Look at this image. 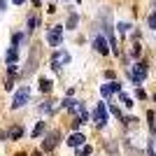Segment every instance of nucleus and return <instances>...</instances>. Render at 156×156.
I'll return each mask as SVG.
<instances>
[{"label": "nucleus", "instance_id": "423d86ee", "mask_svg": "<svg viewBox=\"0 0 156 156\" xmlns=\"http://www.w3.org/2000/svg\"><path fill=\"white\" fill-rule=\"evenodd\" d=\"M144 77H147V65H144V63H135V65H133V70H130V79H133L135 84H140Z\"/></svg>", "mask_w": 156, "mask_h": 156}, {"label": "nucleus", "instance_id": "f03ea898", "mask_svg": "<svg viewBox=\"0 0 156 156\" xmlns=\"http://www.w3.org/2000/svg\"><path fill=\"white\" fill-rule=\"evenodd\" d=\"M28 100H30V89H28V86H21L19 91L14 93V98H12V110H19V107H23Z\"/></svg>", "mask_w": 156, "mask_h": 156}, {"label": "nucleus", "instance_id": "9b49d317", "mask_svg": "<svg viewBox=\"0 0 156 156\" xmlns=\"http://www.w3.org/2000/svg\"><path fill=\"white\" fill-rule=\"evenodd\" d=\"M40 91H42V93H49V91H51V79H47V77L40 79Z\"/></svg>", "mask_w": 156, "mask_h": 156}, {"label": "nucleus", "instance_id": "393cba45", "mask_svg": "<svg viewBox=\"0 0 156 156\" xmlns=\"http://www.w3.org/2000/svg\"><path fill=\"white\" fill-rule=\"evenodd\" d=\"M147 156H156V154H154V147H151V144L147 147Z\"/></svg>", "mask_w": 156, "mask_h": 156}, {"label": "nucleus", "instance_id": "b1692460", "mask_svg": "<svg viewBox=\"0 0 156 156\" xmlns=\"http://www.w3.org/2000/svg\"><path fill=\"white\" fill-rule=\"evenodd\" d=\"M110 112H112V114H114V117H119V119H124V117H121V112H119L117 107H110Z\"/></svg>", "mask_w": 156, "mask_h": 156}, {"label": "nucleus", "instance_id": "6e6552de", "mask_svg": "<svg viewBox=\"0 0 156 156\" xmlns=\"http://www.w3.org/2000/svg\"><path fill=\"white\" fill-rule=\"evenodd\" d=\"M100 93H103L105 98L112 96V93H121V84H119V82H110V84H103V86H100Z\"/></svg>", "mask_w": 156, "mask_h": 156}, {"label": "nucleus", "instance_id": "f257e3e1", "mask_svg": "<svg viewBox=\"0 0 156 156\" xmlns=\"http://www.w3.org/2000/svg\"><path fill=\"white\" fill-rule=\"evenodd\" d=\"M63 107H65V110H70L72 114H75V121H77V124H86V121H89V112H86L84 103L65 98V100H63Z\"/></svg>", "mask_w": 156, "mask_h": 156}, {"label": "nucleus", "instance_id": "9d476101", "mask_svg": "<svg viewBox=\"0 0 156 156\" xmlns=\"http://www.w3.org/2000/svg\"><path fill=\"white\" fill-rule=\"evenodd\" d=\"M84 142H86V137L82 135V133H72V135H68V147H82Z\"/></svg>", "mask_w": 156, "mask_h": 156}, {"label": "nucleus", "instance_id": "ddd939ff", "mask_svg": "<svg viewBox=\"0 0 156 156\" xmlns=\"http://www.w3.org/2000/svg\"><path fill=\"white\" fill-rule=\"evenodd\" d=\"M44 130H47V124H44V121H40V124L35 126V130H33V137H40Z\"/></svg>", "mask_w": 156, "mask_h": 156}, {"label": "nucleus", "instance_id": "4468645a", "mask_svg": "<svg viewBox=\"0 0 156 156\" xmlns=\"http://www.w3.org/2000/svg\"><path fill=\"white\" fill-rule=\"evenodd\" d=\"M77 156H91V147H89V144H82L77 149Z\"/></svg>", "mask_w": 156, "mask_h": 156}, {"label": "nucleus", "instance_id": "20e7f679", "mask_svg": "<svg viewBox=\"0 0 156 156\" xmlns=\"http://www.w3.org/2000/svg\"><path fill=\"white\" fill-rule=\"evenodd\" d=\"M47 42H49V47H61V42H63V28H61V26L49 28V33H47Z\"/></svg>", "mask_w": 156, "mask_h": 156}, {"label": "nucleus", "instance_id": "5701e85b", "mask_svg": "<svg viewBox=\"0 0 156 156\" xmlns=\"http://www.w3.org/2000/svg\"><path fill=\"white\" fill-rule=\"evenodd\" d=\"M135 96H137V98H140V100H144V98H147V93H144V91H142V89H137V91H135Z\"/></svg>", "mask_w": 156, "mask_h": 156}, {"label": "nucleus", "instance_id": "7ed1b4c3", "mask_svg": "<svg viewBox=\"0 0 156 156\" xmlns=\"http://www.w3.org/2000/svg\"><path fill=\"white\" fill-rule=\"evenodd\" d=\"M107 107H105V103H98L96 105V112H93V121H96V126L98 128H103L105 124H107Z\"/></svg>", "mask_w": 156, "mask_h": 156}, {"label": "nucleus", "instance_id": "6ab92c4d", "mask_svg": "<svg viewBox=\"0 0 156 156\" xmlns=\"http://www.w3.org/2000/svg\"><path fill=\"white\" fill-rule=\"evenodd\" d=\"M149 28H151V30H156V12L149 14Z\"/></svg>", "mask_w": 156, "mask_h": 156}, {"label": "nucleus", "instance_id": "412c9836", "mask_svg": "<svg viewBox=\"0 0 156 156\" xmlns=\"http://www.w3.org/2000/svg\"><path fill=\"white\" fill-rule=\"evenodd\" d=\"M21 40H23V35H14V37H12V47H14V44H19Z\"/></svg>", "mask_w": 156, "mask_h": 156}, {"label": "nucleus", "instance_id": "a211bd4d", "mask_svg": "<svg viewBox=\"0 0 156 156\" xmlns=\"http://www.w3.org/2000/svg\"><path fill=\"white\" fill-rule=\"evenodd\" d=\"M77 26V14H70V19H68V28H75Z\"/></svg>", "mask_w": 156, "mask_h": 156}, {"label": "nucleus", "instance_id": "0eeeda50", "mask_svg": "<svg viewBox=\"0 0 156 156\" xmlns=\"http://www.w3.org/2000/svg\"><path fill=\"white\" fill-rule=\"evenodd\" d=\"M58 137H61L58 130H51V133L47 135V140L42 142V149H44V151H51L54 147H56V140H58Z\"/></svg>", "mask_w": 156, "mask_h": 156}, {"label": "nucleus", "instance_id": "1a4fd4ad", "mask_svg": "<svg viewBox=\"0 0 156 156\" xmlns=\"http://www.w3.org/2000/svg\"><path fill=\"white\" fill-rule=\"evenodd\" d=\"M93 47H96L98 54H110V42H107L103 35H98V37L93 40Z\"/></svg>", "mask_w": 156, "mask_h": 156}, {"label": "nucleus", "instance_id": "39448f33", "mask_svg": "<svg viewBox=\"0 0 156 156\" xmlns=\"http://www.w3.org/2000/svg\"><path fill=\"white\" fill-rule=\"evenodd\" d=\"M68 63H70V54H68V51H61V49H58V51L51 56V65L56 68V70H61V68L68 65Z\"/></svg>", "mask_w": 156, "mask_h": 156}, {"label": "nucleus", "instance_id": "bb28decb", "mask_svg": "<svg viewBox=\"0 0 156 156\" xmlns=\"http://www.w3.org/2000/svg\"><path fill=\"white\" fill-rule=\"evenodd\" d=\"M154 100H156V96H154Z\"/></svg>", "mask_w": 156, "mask_h": 156}, {"label": "nucleus", "instance_id": "aec40b11", "mask_svg": "<svg viewBox=\"0 0 156 156\" xmlns=\"http://www.w3.org/2000/svg\"><path fill=\"white\" fill-rule=\"evenodd\" d=\"M35 26H37V16H30V19H28V28L33 30Z\"/></svg>", "mask_w": 156, "mask_h": 156}, {"label": "nucleus", "instance_id": "4be33fe9", "mask_svg": "<svg viewBox=\"0 0 156 156\" xmlns=\"http://www.w3.org/2000/svg\"><path fill=\"white\" fill-rule=\"evenodd\" d=\"M128 28H130L128 23H119V33H128Z\"/></svg>", "mask_w": 156, "mask_h": 156}, {"label": "nucleus", "instance_id": "2eb2a0df", "mask_svg": "<svg viewBox=\"0 0 156 156\" xmlns=\"http://www.w3.org/2000/svg\"><path fill=\"white\" fill-rule=\"evenodd\" d=\"M40 110L44 112V114H47V112H49V114H51V112H54V110H56V105H54V103H51V100H49V103H44V105H42V107H40Z\"/></svg>", "mask_w": 156, "mask_h": 156}, {"label": "nucleus", "instance_id": "f8f14e48", "mask_svg": "<svg viewBox=\"0 0 156 156\" xmlns=\"http://www.w3.org/2000/svg\"><path fill=\"white\" fill-rule=\"evenodd\" d=\"M7 63L9 65L16 63V47H9V51H7Z\"/></svg>", "mask_w": 156, "mask_h": 156}, {"label": "nucleus", "instance_id": "a878e982", "mask_svg": "<svg viewBox=\"0 0 156 156\" xmlns=\"http://www.w3.org/2000/svg\"><path fill=\"white\" fill-rule=\"evenodd\" d=\"M23 2H26V0H14V5H23Z\"/></svg>", "mask_w": 156, "mask_h": 156}, {"label": "nucleus", "instance_id": "f3484780", "mask_svg": "<svg viewBox=\"0 0 156 156\" xmlns=\"http://www.w3.org/2000/svg\"><path fill=\"white\" fill-rule=\"evenodd\" d=\"M9 135H12V140H16V137H21V135H23V130H21L19 126H16V128H12V133H9Z\"/></svg>", "mask_w": 156, "mask_h": 156}, {"label": "nucleus", "instance_id": "dca6fc26", "mask_svg": "<svg viewBox=\"0 0 156 156\" xmlns=\"http://www.w3.org/2000/svg\"><path fill=\"white\" fill-rule=\"evenodd\" d=\"M119 98H121V103H124L126 107H133V100H130V98L126 96V93H119Z\"/></svg>", "mask_w": 156, "mask_h": 156}]
</instances>
